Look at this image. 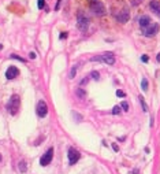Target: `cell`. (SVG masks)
<instances>
[{
  "label": "cell",
  "mask_w": 160,
  "mask_h": 174,
  "mask_svg": "<svg viewBox=\"0 0 160 174\" xmlns=\"http://www.w3.org/2000/svg\"><path fill=\"white\" fill-rule=\"evenodd\" d=\"M19 107H21V99H19V96L12 95L7 103L8 112H10L11 115H15V114H18V111H19Z\"/></svg>",
  "instance_id": "cell-1"
},
{
  "label": "cell",
  "mask_w": 160,
  "mask_h": 174,
  "mask_svg": "<svg viewBox=\"0 0 160 174\" xmlns=\"http://www.w3.org/2000/svg\"><path fill=\"white\" fill-rule=\"evenodd\" d=\"M90 10L96 14V15H104V12H106V7H104V4L100 1V0H92L90 1Z\"/></svg>",
  "instance_id": "cell-2"
},
{
  "label": "cell",
  "mask_w": 160,
  "mask_h": 174,
  "mask_svg": "<svg viewBox=\"0 0 160 174\" xmlns=\"http://www.w3.org/2000/svg\"><path fill=\"white\" fill-rule=\"evenodd\" d=\"M90 60H97V62H104L107 64H114L115 63V56L112 52H106L103 55L96 56V58H92Z\"/></svg>",
  "instance_id": "cell-3"
},
{
  "label": "cell",
  "mask_w": 160,
  "mask_h": 174,
  "mask_svg": "<svg viewBox=\"0 0 160 174\" xmlns=\"http://www.w3.org/2000/svg\"><path fill=\"white\" fill-rule=\"evenodd\" d=\"M78 29L81 30V32H86L88 30V28H89V19L86 18V15H84L82 12H78Z\"/></svg>",
  "instance_id": "cell-4"
},
{
  "label": "cell",
  "mask_w": 160,
  "mask_h": 174,
  "mask_svg": "<svg viewBox=\"0 0 160 174\" xmlns=\"http://www.w3.org/2000/svg\"><path fill=\"white\" fill-rule=\"evenodd\" d=\"M52 158H53V148L51 147V148H48L45 154L40 158V165H41V166H48V165L51 163Z\"/></svg>",
  "instance_id": "cell-5"
},
{
  "label": "cell",
  "mask_w": 160,
  "mask_h": 174,
  "mask_svg": "<svg viewBox=\"0 0 160 174\" xmlns=\"http://www.w3.org/2000/svg\"><path fill=\"white\" fill-rule=\"evenodd\" d=\"M67 156H69V162L70 165H75L77 162L81 158V154L75 150V148H73V147H70L69 148V154H67Z\"/></svg>",
  "instance_id": "cell-6"
},
{
  "label": "cell",
  "mask_w": 160,
  "mask_h": 174,
  "mask_svg": "<svg viewBox=\"0 0 160 174\" xmlns=\"http://www.w3.org/2000/svg\"><path fill=\"white\" fill-rule=\"evenodd\" d=\"M36 111H37V115L40 117V118L47 117V114H48V106H47V103L44 102V100H40V102L37 103V108H36Z\"/></svg>",
  "instance_id": "cell-7"
},
{
  "label": "cell",
  "mask_w": 160,
  "mask_h": 174,
  "mask_svg": "<svg viewBox=\"0 0 160 174\" xmlns=\"http://www.w3.org/2000/svg\"><path fill=\"white\" fill-rule=\"evenodd\" d=\"M142 32H144V36H146V37H152V36H155L156 33L159 32V25L157 24L149 25L148 28L142 29Z\"/></svg>",
  "instance_id": "cell-8"
},
{
  "label": "cell",
  "mask_w": 160,
  "mask_h": 174,
  "mask_svg": "<svg viewBox=\"0 0 160 174\" xmlns=\"http://www.w3.org/2000/svg\"><path fill=\"white\" fill-rule=\"evenodd\" d=\"M18 74H19V70L16 69L15 66H10L6 71V78L7 79H14L15 77H18Z\"/></svg>",
  "instance_id": "cell-9"
},
{
  "label": "cell",
  "mask_w": 160,
  "mask_h": 174,
  "mask_svg": "<svg viewBox=\"0 0 160 174\" xmlns=\"http://www.w3.org/2000/svg\"><path fill=\"white\" fill-rule=\"evenodd\" d=\"M115 18H116L121 24H125V22H127V21H129V18H130L129 11H127V10H122V12H121V14H115Z\"/></svg>",
  "instance_id": "cell-10"
},
{
  "label": "cell",
  "mask_w": 160,
  "mask_h": 174,
  "mask_svg": "<svg viewBox=\"0 0 160 174\" xmlns=\"http://www.w3.org/2000/svg\"><path fill=\"white\" fill-rule=\"evenodd\" d=\"M140 26L142 28V29H145V28H148L149 25H152V21H151V18H149V15H142L141 18H140Z\"/></svg>",
  "instance_id": "cell-11"
},
{
  "label": "cell",
  "mask_w": 160,
  "mask_h": 174,
  "mask_svg": "<svg viewBox=\"0 0 160 174\" xmlns=\"http://www.w3.org/2000/svg\"><path fill=\"white\" fill-rule=\"evenodd\" d=\"M149 7H151V10H152L156 15L160 16V3L159 1H156V0L151 1V3H149Z\"/></svg>",
  "instance_id": "cell-12"
},
{
  "label": "cell",
  "mask_w": 160,
  "mask_h": 174,
  "mask_svg": "<svg viewBox=\"0 0 160 174\" xmlns=\"http://www.w3.org/2000/svg\"><path fill=\"white\" fill-rule=\"evenodd\" d=\"M26 170H28L26 162H25V160H21V162H19V171H21V173H25Z\"/></svg>",
  "instance_id": "cell-13"
},
{
  "label": "cell",
  "mask_w": 160,
  "mask_h": 174,
  "mask_svg": "<svg viewBox=\"0 0 160 174\" xmlns=\"http://www.w3.org/2000/svg\"><path fill=\"white\" fill-rule=\"evenodd\" d=\"M141 87H142V91H144V92L148 91V79L146 78H142V81H141Z\"/></svg>",
  "instance_id": "cell-14"
},
{
  "label": "cell",
  "mask_w": 160,
  "mask_h": 174,
  "mask_svg": "<svg viewBox=\"0 0 160 174\" xmlns=\"http://www.w3.org/2000/svg\"><path fill=\"white\" fill-rule=\"evenodd\" d=\"M138 99H140V102H141V104H142V108H144V111H148V106L145 104V102H144V97H142V96H140Z\"/></svg>",
  "instance_id": "cell-15"
},
{
  "label": "cell",
  "mask_w": 160,
  "mask_h": 174,
  "mask_svg": "<svg viewBox=\"0 0 160 174\" xmlns=\"http://www.w3.org/2000/svg\"><path fill=\"white\" fill-rule=\"evenodd\" d=\"M121 107L123 108V111H129V104H127V102H122Z\"/></svg>",
  "instance_id": "cell-16"
},
{
  "label": "cell",
  "mask_w": 160,
  "mask_h": 174,
  "mask_svg": "<svg viewBox=\"0 0 160 174\" xmlns=\"http://www.w3.org/2000/svg\"><path fill=\"white\" fill-rule=\"evenodd\" d=\"M90 76H92V78H94V79H99V71H92L90 73Z\"/></svg>",
  "instance_id": "cell-17"
},
{
  "label": "cell",
  "mask_w": 160,
  "mask_h": 174,
  "mask_svg": "<svg viewBox=\"0 0 160 174\" xmlns=\"http://www.w3.org/2000/svg\"><path fill=\"white\" fill-rule=\"evenodd\" d=\"M37 6H38V8H40V10H41V8H44V6H45V0H38Z\"/></svg>",
  "instance_id": "cell-18"
},
{
  "label": "cell",
  "mask_w": 160,
  "mask_h": 174,
  "mask_svg": "<svg viewBox=\"0 0 160 174\" xmlns=\"http://www.w3.org/2000/svg\"><path fill=\"white\" fill-rule=\"evenodd\" d=\"M121 112V107L119 106H115L114 108H112V114H119Z\"/></svg>",
  "instance_id": "cell-19"
},
{
  "label": "cell",
  "mask_w": 160,
  "mask_h": 174,
  "mask_svg": "<svg viewBox=\"0 0 160 174\" xmlns=\"http://www.w3.org/2000/svg\"><path fill=\"white\" fill-rule=\"evenodd\" d=\"M116 96H119V97H125V92L121 91V89H118V91H116Z\"/></svg>",
  "instance_id": "cell-20"
},
{
  "label": "cell",
  "mask_w": 160,
  "mask_h": 174,
  "mask_svg": "<svg viewBox=\"0 0 160 174\" xmlns=\"http://www.w3.org/2000/svg\"><path fill=\"white\" fill-rule=\"evenodd\" d=\"M75 73H77V67H74L73 70L70 71V77H71V78H74V77H75Z\"/></svg>",
  "instance_id": "cell-21"
},
{
  "label": "cell",
  "mask_w": 160,
  "mask_h": 174,
  "mask_svg": "<svg viewBox=\"0 0 160 174\" xmlns=\"http://www.w3.org/2000/svg\"><path fill=\"white\" fill-rule=\"evenodd\" d=\"M11 58H12V59H18V60H21V62H25V59H22V58H19L18 55H11Z\"/></svg>",
  "instance_id": "cell-22"
},
{
  "label": "cell",
  "mask_w": 160,
  "mask_h": 174,
  "mask_svg": "<svg viewBox=\"0 0 160 174\" xmlns=\"http://www.w3.org/2000/svg\"><path fill=\"white\" fill-rule=\"evenodd\" d=\"M60 4H62V0H58V3H56V7H55V10H59Z\"/></svg>",
  "instance_id": "cell-23"
},
{
  "label": "cell",
  "mask_w": 160,
  "mask_h": 174,
  "mask_svg": "<svg viewBox=\"0 0 160 174\" xmlns=\"http://www.w3.org/2000/svg\"><path fill=\"white\" fill-rule=\"evenodd\" d=\"M141 60H142V62H148V60H149V58H148L146 55H144L142 58H141Z\"/></svg>",
  "instance_id": "cell-24"
},
{
  "label": "cell",
  "mask_w": 160,
  "mask_h": 174,
  "mask_svg": "<svg viewBox=\"0 0 160 174\" xmlns=\"http://www.w3.org/2000/svg\"><path fill=\"white\" fill-rule=\"evenodd\" d=\"M66 37H67V33H66V32H63V33L60 34V39H66Z\"/></svg>",
  "instance_id": "cell-25"
},
{
  "label": "cell",
  "mask_w": 160,
  "mask_h": 174,
  "mask_svg": "<svg viewBox=\"0 0 160 174\" xmlns=\"http://www.w3.org/2000/svg\"><path fill=\"white\" fill-rule=\"evenodd\" d=\"M29 55H30V59H34L36 58V52H30Z\"/></svg>",
  "instance_id": "cell-26"
},
{
  "label": "cell",
  "mask_w": 160,
  "mask_h": 174,
  "mask_svg": "<svg viewBox=\"0 0 160 174\" xmlns=\"http://www.w3.org/2000/svg\"><path fill=\"white\" fill-rule=\"evenodd\" d=\"M112 148H114L115 151H118V150H119V148H118V145H116V144H114V145H112Z\"/></svg>",
  "instance_id": "cell-27"
},
{
  "label": "cell",
  "mask_w": 160,
  "mask_h": 174,
  "mask_svg": "<svg viewBox=\"0 0 160 174\" xmlns=\"http://www.w3.org/2000/svg\"><path fill=\"white\" fill-rule=\"evenodd\" d=\"M156 59H157V62H160V52L157 54V58H156Z\"/></svg>",
  "instance_id": "cell-28"
},
{
  "label": "cell",
  "mask_w": 160,
  "mask_h": 174,
  "mask_svg": "<svg viewBox=\"0 0 160 174\" xmlns=\"http://www.w3.org/2000/svg\"><path fill=\"white\" fill-rule=\"evenodd\" d=\"M0 160H1V155H0Z\"/></svg>",
  "instance_id": "cell-29"
}]
</instances>
